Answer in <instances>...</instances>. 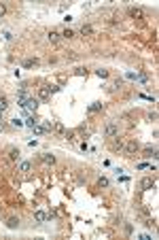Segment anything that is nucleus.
I'll return each mask as SVG.
<instances>
[{
	"mask_svg": "<svg viewBox=\"0 0 159 240\" xmlns=\"http://www.w3.org/2000/svg\"><path fill=\"white\" fill-rule=\"evenodd\" d=\"M34 219H36L38 223H42V221L47 219V215H45V212H42V210H36V212H34Z\"/></svg>",
	"mask_w": 159,
	"mask_h": 240,
	"instance_id": "obj_10",
	"label": "nucleus"
},
{
	"mask_svg": "<svg viewBox=\"0 0 159 240\" xmlns=\"http://www.w3.org/2000/svg\"><path fill=\"white\" fill-rule=\"evenodd\" d=\"M7 227H9V230H17V227H19V219H17V217L7 219Z\"/></svg>",
	"mask_w": 159,
	"mask_h": 240,
	"instance_id": "obj_7",
	"label": "nucleus"
},
{
	"mask_svg": "<svg viewBox=\"0 0 159 240\" xmlns=\"http://www.w3.org/2000/svg\"><path fill=\"white\" fill-rule=\"evenodd\" d=\"M104 134L110 138V136H117L119 134V125L115 123V121H110V123H106V128H104Z\"/></svg>",
	"mask_w": 159,
	"mask_h": 240,
	"instance_id": "obj_3",
	"label": "nucleus"
},
{
	"mask_svg": "<svg viewBox=\"0 0 159 240\" xmlns=\"http://www.w3.org/2000/svg\"><path fill=\"white\" fill-rule=\"evenodd\" d=\"M108 147H110L113 151H123L125 143H123V138H119V134H117V136H110V140H108Z\"/></svg>",
	"mask_w": 159,
	"mask_h": 240,
	"instance_id": "obj_1",
	"label": "nucleus"
},
{
	"mask_svg": "<svg viewBox=\"0 0 159 240\" xmlns=\"http://www.w3.org/2000/svg\"><path fill=\"white\" fill-rule=\"evenodd\" d=\"M7 100H4V98H2V100H0V113H2V111H7Z\"/></svg>",
	"mask_w": 159,
	"mask_h": 240,
	"instance_id": "obj_20",
	"label": "nucleus"
},
{
	"mask_svg": "<svg viewBox=\"0 0 159 240\" xmlns=\"http://www.w3.org/2000/svg\"><path fill=\"white\" fill-rule=\"evenodd\" d=\"M4 11H7V9H4V4H0V15H4Z\"/></svg>",
	"mask_w": 159,
	"mask_h": 240,
	"instance_id": "obj_27",
	"label": "nucleus"
},
{
	"mask_svg": "<svg viewBox=\"0 0 159 240\" xmlns=\"http://www.w3.org/2000/svg\"><path fill=\"white\" fill-rule=\"evenodd\" d=\"M9 157H11L13 162H17V160H19V151H17V149H11V151H9Z\"/></svg>",
	"mask_w": 159,
	"mask_h": 240,
	"instance_id": "obj_13",
	"label": "nucleus"
},
{
	"mask_svg": "<svg viewBox=\"0 0 159 240\" xmlns=\"http://www.w3.org/2000/svg\"><path fill=\"white\" fill-rule=\"evenodd\" d=\"M98 77H108V70H98Z\"/></svg>",
	"mask_w": 159,
	"mask_h": 240,
	"instance_id": "obj_24",
	"label": "nucleus"
},
{
	"mask_svg": "<svg viewBox=\"0 0 159 240\" xmlns=\"http://www.w3.org/2000/svg\"><path fill=\"white\" fill-rule=\"evenodd\" d=\"M149 119H151V121H155V119H157V113H155V111L149 113Z\"/></svg>",
	"mask_w": 159,
	"mask_h": 240,
	"instance_id": "obj_26",
	"label": "nucleus"
},
{
	"mask_svg": "<svg viewBox=\"0 0 159 240\" xmlns=\"http://www.w3.org/2000/svg\"><path fill=\"white\" fill-rule=\"evenodd\" d=\"M38 64V59H24V66L26 68H32V66H36Z\"/></svg>",
	"mask_w": 159,
	"mask_h": 240,
	"instance_id": "obj_14",
	"label": "nucleus"
},
{
	"mask_svg": "<svg viewBox=\"0 0 159 240\" xmlns=\"http://www.w3.org/2000/svg\"><path fill=\"white\" fill-rule=\"evenodd\" d=\"M47 39H49V43H53V45H57L59 41H62V32H57V30H51L47 34Z\"/></svg>",
	"mask_w": 159,
	"mask_h": 240,
	"instance_id": "obj_5",
	"label": "nucleus"
},
{
	"mask_svg": "<svg viewBox=\"0 0 159 240\" xmlns=\"http://www.w3.org/2000/svg\"><path fill=\"white\" fill-rule=\"evenodd\" d=\"M98 185H100V187H108V178H100Z\"/></svg>",
	"mask_w": 159,
	"mask_h": 240,
	"instance_id": "obj_21",
	"label": "nucleus"
},
{
	"mask_svg": "<svg viewBox=\"0 0 159 240\" xmlns=\"http://www.w3.org/2000/svg\"><path fill=\"white\" fill-rule=\"evenodd\" d=\"M21 106H26L28 111H36V108H38V100H36V98H28V100L21 102Z\"/></svg>",
	"mask_w": 159,
	"mask_h": 240,
	"instance_id": "obj_4",
	"label": "nucleus"
},
{
	"mask_svg": "<svg viewBox=\"0 0 159 240\" xmlns=\"http://www.w3.org/2000/svg\"><path fill=\"white\" fill-rule=\"evenodd\" d=\"M100 108H102V104H100V102H94V104L89 106V111H91V113H96V111H100Z\"/></svg>",
	"mask_w": 159,
	"mask_h": 240,
	"instance_id": "obj_18",
	"label": "nucleus"
},
{
	"mask_svg": "<svg viewBox=\"0 0 159 240\" xmlns=\"http://www.w3.org/2000/svg\"><path fill=\"white\" fill-rule=\"evenodd\" d=\"M81 34H83V36L94 34V28H91V26H83V28H81Z\"/></svg>",
	"mask_w": 159,
	"mask_h": 240,
	"instance_id": "obj_12",
	"label": "nucleus"
},
{
	"mask_svg": "<svg viewBox=\"0 0 159 240\" xmlns=\"http://www.w3.org/2000/svg\"><path fill=\"white\" fill-rule=\"evenodd\" d=\"M13 125H15V128H21L24 123H21V119H13Z\"/></svg>",
	"mask_w": 159,
	"mask_h": 240,
	"instance_id": "obj_23",
	"label": "nucleus"
},
{
	"mask_svg": "<svg viewBox=\"0 0 159 240\" xmlns=\"http://www.w3.org/2000/svg\"><path fill=\"white\" fill-rule=\"evenodd\" d=\"M49 96H51V87H47V85L38 87V98H40V100H47Z\"/></svg>",
	"mask_w": 159,
	"mask_h": 240,
	"instance_id": "obj_6",
	"label": "nucleus"
},
{
	"mask_svg": "<svg viewBox=\"0 0 159 240\" xmlns=\"http://www.w3.org/2000/svg\"><path fill=\"white\" fill-rule=\"evenodd\" d=\"M19 170H21V172H28V170H30V164H28V162H21V164H19Z\"/></svg>",
	"mask_w": 159,
	"mask_h": 240,
	"instance_id": "obj_16",
	"label": "nucleus"
},
{
	"mask_svg": "<svg viewBox=\"0 0 159 240\" xmlns=\"http://www.w3.org/2000/svg\"><path fill=\"white\" fill-rule=\"evenodd\" d=\"M53 123H55V121H45V123H42V128H45V132H49V130H53Z\"/></svg>",
	"mask_w": 159,
	"mask_h": 240,
	"instance_id": "obj_19",
	"label": "nucleus"
},
{
	"mask_svg": "<svg viewBox=\"0 0 159 240\" xmlns=\"http://www.w3.org/2000/svg\"><path fill=\"white\" fill-rule=\"evenodd\" d=\"M74 72H76V74H87V70H85V68H76Z\"/></svg>",
	"mask_w": 159,
	"mask_h": 240,
	"instance_id": "obj_25",
	"label": "nucleus"
},
{
	"mask_svg": "<svg viewBox=\"0 0 159 240\" xmlns=\"http://www.w3.org/2000/svg\"><path fill=\"white\" fill-rule=\"evenodd\" d=\"M62 36H64V39H74V32H72V30H64Z\"/></svg>",
	"mask_w": 159,
	"mask_h": 240,
	"instance_id": "obj_17",
	"label": "nucleus"
},
{
	"mask_svg": "<svg viewBox=\"0 0 159 240\" xmlns=\"http://www.w3.org/2000/svg\"><path fill=\"white\" fill-rule=\"evenodd\" d=\"M53 130H55L57 134H64V132H66V130H64V125H62V123H57V121L53 123Z\"/></svg>",
	"mask_w": 159,
	"mask_h": 240,
	"instance_id": "obj_15",
	"label": "nucleus"
},
{
	"mask_svg": "<svg viewBox=\"0 0 159 240\" xmlns=\"http://www.w3.org/2000/svg\"><path fill=\"white\" fill-rule=\"evenodd\" d=\"M123 149L127 151L129 155H134V153H138V151H140V143H138V140H129V143H125Z\"/></svg>",
	"mask_w": 159,
	"mask_h": 240,
	"instance_id": "obj_2",
	"label": "nucleus"
},
{
	"mask_svg": "<svg viewBox=\"0 0 159 240\" xmlns=\"http://www.w3.org/2000/svg\"><path fill=\"white\" fill-rule=\"evenodd\" d=\"M127 13L131 15V17H142V15H144V13H142V9H136V7H131Z\"/></svg>",
	"mask_w": 159,
	"mask_h": 240,
	"instance_id": "obj_9",
	"label": "nucleus"
},
{
	"mask_svg": "<svg viewBox=\"0 0 159 240\" xmlns=\"http://www.w3.org/2000/svg\"><path fill=\"white\" fill-rule=\"evenodd\" d=\"M140 187H142V189H151V187H153V178H151V176L142 178V181H140Z\"/></svg>",
	"mask_w": 159,
	"mask_h": 240,
	"instance_id": "obj_8",
	"label": "nucleus"
},
{
	"mask_svg": "<svg viewBox=\"0 0 159 240\" xmlns=\"http://www.w3.org/2000/svg\"><path fill=\"white\" fill-rule=\"evenodd\" d=\"M42 162L45 164H55V157H53L51 153H42Z\"/></svg>",
	"mask_w": 159,
	"mask_h": 240,
	"instance_id": "obj_11",
	"label": "nucleus"
},
{
	"mask_svg": "<svg viewBox=\"0 0 159 240\" xmlns=\"http://www.w3.org/2000/svg\"><path fill=\"white\" fill-rule=\"evenodd\" d=\"M34 132L36 134H42V132H45V128H42V125H34Z\"/></svg>",
	"mask_w": 159,
	"mask_h": 240,
	"instance_id": "obj_22",
	"label": "nucleus"
}]
</instances>
